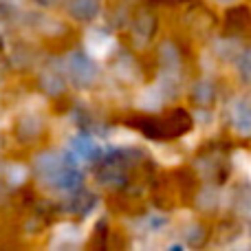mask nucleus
Returning <instances> with one entry per match:
<instances>
[{
    "label": "nucleus",
    "instance_id": "f257e3e1",
    "mask_svg": "<svg viewBox=\"0 0 251 251\" xmlns=\"http://www.w3.org/2000/svg\"><path fill=\"white\" fill-rule=\"evenodd\" d=\"M69 71H71V77H73L75 84H79V86H88V84L95 79V75H97V69H95V64L91 62V57L82 55V53L71 55Z\"/></svg>",
    "mask_w": 251,
    "mask_h": 251
},
{
    "label": "nucleus",
    "instance_id": "f03ea898",
    "mask_svg": "<svg viewBox=\"0 0 251 251\" xmlns=\"http://www.w3.org/2000/svg\"><path fill=\"white\" fill-rule=\"evenodd\" d=\"M100 11V0H73L71 2V13L79 20H91Z\"/></svg>",
    "mask_w": 251,
    "mask_h": 251
},
{
    "label": "nucleus",
    "instance_id": "7ed1b4c3",
    "mask_svg": "<svg viewBox=\"0 0 251 251\" xmlns=\"http://www.w3.org/2000/svg\"><path fill=\"white\" fill-rule=\"evenodd\" d=\"M73 150L82 156H91L93 152H95V143H93L91 139H79V141H75Z\"/></svg>",
    "mask_w": 251,
    "mask_h": 251
},
{
    "label": "nucleus",
    "instance_id": "20e7f679",
    "mask_svg": "<svg viewBox=\"0 0 251 251\" xmlns=\"http://www.w3.org/2000/svg\"><path fill=\"white\" fill-rule=\"evenodd\" d=\"M104 38H106L104 33H93V35H88V44H100ZM101 49H104V53H106V49H110V44H104V47H101ZM101 49H100V51H97V49H93V53H97V55H101Z\"/></svg>",
    "mask_w": 251,
    "mask_h": 251
},
{
    "label": "nucleus",
    "instance_id": "39448f33",
    "mask_svg": "<svg viewBox=\"0 0 251 251\" xmlns=\"http://www.w3.org/2000/svg\"><path fill=\"white\" fill-rule=\"evenodd\" d=\"M196 91H201L199 95H196V97H199L201 101H207L209 97H212V95H207V93L212 91V88H209V84H205V82H203V84H199V86H196Z\"/></svg>",
    "mask_w": 251,
    "mask_h": 251
},
{
    "label": "nucleus",
    "instance_id": "423d86ee",
    "mask_svg": "<svg viewBox=\"0 0 251 251\" xmlns=\"http://www.w3.org/2000/svg\"><path fill=\"white\" fill-rule=\"evenodd\" d=\"M243 73H245V77L251 79V53L245 57V62H243Z\"/></svg>",
    "mask_w": 251,
    "mask_h": 251
},
{
    "label": "nucleus",
    "instance_id": "0eeeda50",
    "mask_svg": "<svg viewBox=\"0 0 251 251\" xmlns=\"http://www.w3.org/2000/svg\"><path fill=\"white\" fill-rule=\"evenodd\" d=\"M38 2H42V4H53L55 0H38Z\"/></svg>",
    "mask_w": 251,
    "mask_h": 251
}]
</instances>
